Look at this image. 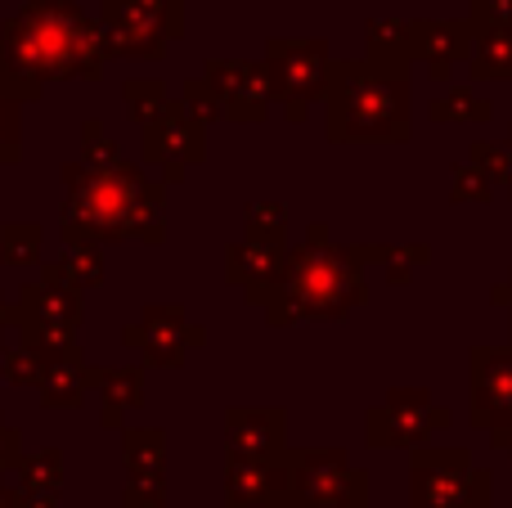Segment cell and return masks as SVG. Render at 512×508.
Here are the masks:
<instances>
[{"instance_id": "cell-1", "label": "cell", "mask_w": 512, "mask_h": 508, "mask_svg": "<svg viewBox=\"0 0 512 508\" xmlns=\"http://www.w3.org/2000/svg\"><path fill=\"white\" fill-rule=\"evenodd\" d=\"M104 54V36L68 0H32L0 27V90L32 99L45 81L99 77Z\"/></svg>"}, {"instance_id": "cell-2", "label": "cell", "mask_w": 512, "mask_h": 508, "mask_svg": "<svg viewBox=\"0 0 512 508\" xmlns=\"http://www.w3.org/2000/svg\"><path fill=\"white\" fill-rule=\"evenodd\" d=\"M63 230L72 243L162 239V194L126 162H81L68 167Z\"/></svg>"}, {"instance_id": "cell-3", "label": "cell", "mask_w": 512, "mask_h": 508, "mask_svg": "<svg viewBox=\"0 0 512 508\" xmlns=\"http://www.w3.org/2000/svg\"><path fill=\"white\" fill-rule=\"evenodd\" d=\"M328 135L333 140H405L409 86L405 68L391 63H333L324 86Z\"/></svg>"}, {"instance_id": "cell-4", "label": "cell", "mask_w": 512, "mask_h": 508, "mask_svg": "<svg viewBox=\"0 0 512 508\" xmlns=\"http://www.w3.org/2000/svg\"><path fill=\"white\" fill-rule=\"evenodd\" d=\"M364 279L355 270L351 252L319 248V234H310L306 248L283 257L279 284L265 297V315L274 324L288 320H342L351 306L364 302Z\"/></svg>"}, {"instance_id": "cell-5", "label": "cell", "mask_w": 512, "mask_h": 508, "mask_svg": "<svg viewBox=\"0 0 512 508\" xmlns=\"http://www.w3.org/2000/svg\"><path fill=\"white\" fill-rule=\"evenodd\" d=\"M328 54L319 41H274L265 54V72H270V86L283 95L288 117H306V108L324 95L328 86Z\"/></svg>"}, {"instance_id": "cell-6", "label": "cell", "mask_w": 512, "mask_h": 508, "mask_svg": "<svg viewBox=\"0 0 512 508\" xmlns=\"http://www.w3.org/2000/svg\"><path fill=\"white\" fill-rule=\"evenodd\" d=\"M292 495L301 508H360L364 504V477L346 464L342 455L328 450H306L292 459Z\"/></svg>"}, {"instance_id": "cell-7", "label": "cell", "mask_w": 512, "mask_h": 508, "mask_svg": "<svg viewBox=\"0 0 512 508\" xmlns=\"http://www.w3.org/2000/svg\"><path fill=\"white\" fill-rule=\"evenodd\" d=\"M472 464L463 450L414 459V508H472Z\"/></svg>"}, {"instance_id": "cell-8", "label": "cell", "mask_w": 512, "mask_h": 508, "mask_svg": "<svg viewBox=\"0 0 512 508\" xmlns=\"http://www.w3.org/2000/svg\"><path fill=\"white\" fill-rule=\"evenodd\" d=\"M212 90H216V104H221L225 117L234 122H252V117H265V104H270L274 86H270V72L265 63H212Z\"/></svg>"}, {"instance_id": "cell-9", "label": "cell", "mask_w": 512, "mask_h": 508, "mask_svg": "<svg viewBox=\"0 0 512 508\" xmlns=\"http://www.w3.org/2000/svg\"><path fill=\"white\" fill-rule=\"evenodd\" d=\"M472 72L477 77H512V14L499 5L472 9Z\"/></svg>"}, {"instance_id": "cell-10", "label": "cell", "mask_w": 512, "mask_h": 508, "mask_svg": "<svg viewBox=\"0 0 512 508\" xmlns=\"http://www.w3.org/2000/svg\"><path fill=\"white\" fill-rule=\"evenodd\" d=\"M144 153H149L153 162H171V176L185 167V158L203 153V131H198V122L189 117V104L185 108L162 104V113L144 126Z\"/></svg>"}, {"instance_id": "cell-11", "label": "cell", "mask_w": 512, "mask_h": 508, "mask_svg": "<svg viewBox=\"0 0 512 508\" xmlns=\"http://www.w3.org/2000/svg\"><path fill=\"white\" fill-rule=\"evenodd\" d=\"M477 423H499L512 414V351H481L472 365Z\"/></svg>"}, {"instance_id": "cell-12", "label": "cell", "mask_w": 512, "mask_h": 508, "mask_svg": "<svg viewBox=\"0 0 512 508\" xmlns=\"http://www.w3.org/2000/svg\"><path fill=\"white\" fill-rule=\"evenodd\" d=\"M414 54L427 63L432 77H445L472 50V23H409Z\"/></svg>"}, {"instance_id": "cell-13", "label": "cell", "mask_w": 512, "mask_h": 508, "mask_svg": "<svg viewBox=\"0 0 512 508\" xmlns=\"http://www.w3.org/2000/svg\"><path fill=\"white\" fill-rule=\"evenodd\" d=\"M270 491H288L292 482L283 468H274L270 459H248V455H234L230 459V495L234 504H270Z\"/></svg>"}, {"instance_id": "cell-14", "label": "cell", "mask_w": 512, "mask_h": 508, "mask_svg": "<svg viewBox=\"0 0 512 508\" xmlns=\"http://www.w3.org/2000/svg\"><path fill=\"white\" fill-rule=\"evenodd\" d=\"M283 414L279 410H234L230 414V450L248 459H270L274 450L283 446L279 432L265 437V428H279Z\"/></svg>"}, {"instance_id": "cell-15", "label": "cell", "mask_w": 512, "mask_h": 508, "mask_svg": "<svg viewBox=\"0 0 512 508\" xmlns=\"http://www.w3.org/2000/svg\"><path fill=\"white\" fill-rule=\"evenodd\" d=\"M432 117H441V122H463V117H490V104L486 99H472L468 90H450L445 99H436L432 104Z\"/></svg>"}, {"instance_id": "cell-16", "label": "cell", "mask_w": 512, "mask_h": 508, "mask_svg": "<svg viewBox=\"0 0 512 508\" xmlns=\"http://www.w3.org/2000/svg\"><path fill=\"white\" fill-rule=\"evenodd\" d=\"M36 248H41V230L36 225H5L0 230V252L9 261H32Z\"/></svg>"}, {"instance_id": "cell-17", "label": "cell", "mask_w": 512, "mask_h": 508, "mask_svg": "<svg viewBox=\"0 0 512 508\" xmlns=\"http://www.w3.org/2000/svg\"><path fill=\"white\" fill-rule=\"evenodd\" d=\"M18 158V99L0 90V162Z\"/></svg>"}, {"instance_id": "cell-18", "label": "cell", "mask_w": 512, "mask_h": 508, "mask_svg": "<svg viewBox=\"0 0 512 508\" xmlns=\"http://www.w3.org/2000/svg\"><path fill=\"white\" fill-rule=\"evenodd\" d=\"M108 396H122V405H140V369H126L122 378H108Z\"/></svg>"}, {"instance_id": "cell-19", "label": "cell", "mask_w": 512, "mask_h": 508, "mask_svg": "<svg viewBox=\"0 0 512 508\" xmlns=\"http://www.w3.org/2000/svg\"><path fill=\"white\" fill-rule=\"evenodd\" d=\"M14 446H18V441H14V432H9L5 423H0V464H5V459L14 455Z\"/></svg>"}, {"instance_id": "cell-20", "label": "cell", "mask_w": 512, "mask_h": 508, "mask_svg": "<svg viewBox=\"0 0 512 508\" xmlns=\"http://www.w3.org/2000/svg\"><path fill=\"white\" fill-rule=\"evenodd\" d=\"M0 329H5V302H0Z\"/></svg>"}, {"instance_id": "cell-21", "label": "cell", "mask_w": 512, "mask_h": 508, "mask_svg": "<svg viewBox=\"0 0 512 508\" xmlns=\"http://www.w3.org/2000/svg\"><path fill=\"white\" fill-rule=\"evenodd\" d=\"M0 508H9V504H5V500H0Z\"/></svg>"}]
</instances>
